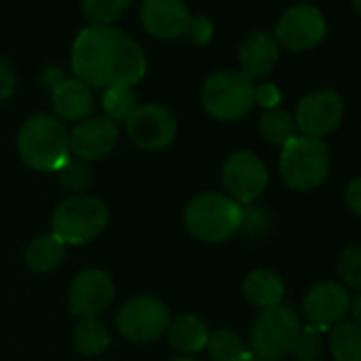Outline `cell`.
<instances>
[{
  "label": "cell",
  "instance_id": "34",
  "mask_svg": "<svg viewBox=\"0 0 361 361\" xmlns=\"http://www.w3.org/2000/svg\"><path fill=\"white\" fill-rule=\"evenodd\" d=\"M243 228L251 234H259L268 228V215L264 211H243Z\"/></svg>",
  "mask_w": 361,
  "mask_h": 361
},
{
  "label": "cell",
  "instance_id": "29",
  "mask_svg": "<svg viewBox=\"0 0 361 361\" xmlns=\"http://www.w3.org/2000/svg\"><path fill=\"white\" fill-rule=\"evenodd\" d=\"M291 355L295 361H323L325 357V340L321 336V329L306 325L300 329V336L291 348Z\"/></svg>",
  "mask_w": 361,
  "mask_h": 361
},
{
  "label": "cell",
  "instance_id": "33",
  "mask_svg": "<svg viewBox=\"0 0 361 361\" xmlns=\"http://www.w3.org/2000/svg\"><path fill=\"white\" fill-rule=\"evenodd\" d=\"M255 102H257L262 109H266V111L279 109V102H281V92H279V87L272 85V83H264V85L255 87Z\"/></svg>",
  "mask_w": 361,
  "mask_h": 361
},
{
  "label": "cell",
  "instance_id": "30",
  "mask_svg": "<svg viewBox=\"0 0 361 361\" xmlns=\"http://www.w3.org/2000/svg\"><path fill=\"white\" fill-rule=\"evenodd\" d=\"M336 270L342 279V285L348 289L361 291V245H348L338 255Z\"/></svg>",
  "mask_w": 361,
  "mask_h": 361
},
{
  "label": "cell",
  "instance_id": "1",
  "mask_svg": "<svg viewBox=\"0 0 361 361\" xmlns=\"http://www.w3.org/2000/svg\"><path fill=\"white\" fill-rule=\"evenodd\" d=\"M71 66L75 79L87 87L106 92L136 85L147 73V56L123 30L113 26H87L73 43Z\"/></svg>",
  "mask_w": 361,
  "mask_h": 361
},
{
  "label": "cell",
  "instance_id": "7",
  "mask_svg": "<svg viewBox=\"0 0 361 361\" xmlns=\"http://www.w3.org/2000/svg\"><path fill=\"white\" fill-rule=\"evenodd\" d=\"M302 323L293 308L272 306L257 314L251 327V350L257 359L281 361L291 355V348L300 336Z\"/></svg>",
  "mask_w": 361,
  "mask_h": 361
},
{
  "label": "cell",
  "instance_id": "25",
  "mask_svg": "<svg viewBox=\"0 0 361 361\" xmlns=\"http://www.w3.org/2000/svg\"><path fill=\"white\" fill-rule=\"evenodd\" d=\"M259 132L262 136L272 142V145H281L285 147L293 136H298V128H295V119L291 117V113H287L285 109H270L259 117Z\"/></svg>",
  "mask_w": 361,
  "mask_h": 361
},
{
  "label": "cell",
  "instance_id": "37",
  "mask_svg": "<svg viewBox=\"0 0 361 361\" xmlns=\"http://www.w3.org/2000/svg\"><path fill=\"white\" fill-rule=\"evenodd\" d=\"M348 312H353L355 323H359V325H361V291L350 300V310H348Z\"/></svg>",
  "mask_w": 361,
  "mask_h": 361
},
{
  "label": "cell",
  "instance_id": "4",
  "mask_svg": "<svg viewBox=\"0 0 361 361\" xmlns=\"http://www.w3.org/2000/svg\"><path fill=\"white\" fill-rule=\"evenodd\" d=\"M329 149L323 140L310 136H293L281 153V176L295 192L317 190L329 174Z\"/></svg>",
  "mask_w": 361,
  "mask_h": 361
},
{
  "label": "cell",
  "instance_id": "9",
  "mask_svg": "<svg viewBox=\"0 0 361 361\" xmlns=\"http://www.w3.org/2000/svg\"><path fill=\"white\" fill-rule=\"evenodd\" d=\"M221 180L234 202L253 204L268 185V170L255 153L236 151L226 159L221 168Z\"/></svg>",
  "mask_w": 361,
  "mask_h": 361
},
{
  "label": "cell",
  "instance_id": "32",
  "mask_svg": "<svg viewBox=\"0 0 361 361\" xmlns=\"http://www.w3.org/2000/svg\"><path fill=\"white\" fill-rule=\"evenodd\" d=\"M18 90V75L13 71V66L0 58V100H9Z\"/></svg>",
  "mask_w": 361,
  "mask_h": 361
},
{
  "label": "cell",
  "instance_id": "36",
  "mask_svg": "<svg viewBox=\"0 0 361 361\" xmlns=\"http://www.w3.org/2000/svg\"><path fill=\"white\" fill-rule=\"evenodd\" d=\"M64 79H66V77H64V73H62L60 68H47L45 75H43V83H45L49 90L58 87Z\"/></svg>",
  "mask_w": 361,
  "mask_h": 361
},
{
  "label": "cell",
  "instance_id": "21",
  "mask_svg": "<svg viewBox=\"0 0 361 361\" xmlns=\"http://www.w3.org/2000/svg\"><path fill=\"white\" fill-rule=\"evenodd\" d=\"M64 255H66V245L51 232V234L37 236L28 245L26 264L30 266V270L47 274L64 262Z\"/></svg>",
  "mask_w": 361,
  "mask_h": 361
},
{
  "label": "cell",
  "instance_id": "27",
  "mask_svg": "<svg viewBox=\"0 0 361 361\" xmlns=\"http://www.w3.org/2000/svg\"><path fill=\"white\" fill-rule=\"evenodd\" d=\"M136 96L132 92V87H113L106 90L102 96V109H104V117L117 121H126L132 111L136 109Z\"/></svg>",
  "mask_w": 361,
  "mask_h": 361
},
{
  "label": "cell",
  "instance_id": "5",
  "mask_svg": "<svg viewBox=\"0 0 361 361\" xmlns=\"http://www.w3.org/2000/svg\"><path fill=\"white\" fill-rule=\"evenodd\" d=\"M109 226V207L90 194H73L58 204L51 217V232L64 245H85L98 238Z\"/></svg>",
  "mask_w": 361,
  "mask_h": 361
},
{
  "label": "cell",
  "instance_id": "16",
  "mask_svg": "<svg viewBox=\"0 0 361 361\" xmlns=\"http://www.w3.org/2000/svg\"><path fill=\"white\" fill-rule=\"evenodd\" d=\"M192 13L183 0H142L140 22L145 30L164 41L178 39L188 32Z\"/></svg>",
  "mask_w": 361,
  "mask_h": 361
},
{
  "label": "cell",
  "instance_id": "3",
  "mask_svg": "<svg viewBox=\"0 0 361 361\" xmlns=\"http://www.w3.org/2000/svg\"><path fill=\"white\" fill-rule=\"evenodd\" d=\"M243 207L224 194L196 196L183 215L188 232L207 245L230 240L243 228Z\"/></svg>",
  "mask_w": 361,
  "mask_h": 361
},
{
  "label": "cell",
  "instance_id": "15",
  "mask_svg": "<svg viewBox=\"0 0 361 361\" xmlns=\"http://www.w3.org/2000/svg\"><path fill=\"white\" fill-rule=\"evenodd\" d=\"M119 138V126L109 117H87L71 132V151L83 161L106 157Z\"/></svg>",
  "mask_w": 361,
  "mask_h": 361
},
{
  "label": "cell",
  "instance_id": "20",
  "mask_svg": "<svg viewBox=\"0 0 361 361\" xmlns=\"http://www.w3.org/2000/svg\"><path fill=\"white\" fill-rule=\"evenodd\" d=\"M168 340L176 350L192 355L207 348L209 327L196 314H178L168 325Z\"/></svg>",
  "mask_w": 361,
  "mask_h": 361
},
{
  "label": "cell",
  "instance_id": "26",
  "mask_svg": "<svg viewBox=\"0 0 361 361\" xmlns=\"http://www.w3.org/2000/svg\"><path fill=\"white\" fill-rule=\"evenodd\" d=\"M132 5V0H81L85 20L92 26H111Z\"/></svg>",
  "mask_w": 361,
  "mask_h": 361
},
{
  "label": "cell",
  "instance_id": "19",
  "mask_svg": "<svg viewBox=\"0 0 361 361\" xmlns=\"http://www.w3.org/2000/svg\"><path fill=\"white\" fill-rule=\"evenodd\" d=\"M243 293L249 300V304L266 310V308L279 306L283 302L285 283L274 270L257 268V270H251L247 274V279L243 281Z\"/></svg>",
  "mask_w": 361,
  "mask_h": 361
},
{
  "label": "cell",
  "instance_id": "13",
  "mask_svg": "<svg viewBox=\"0 0 361 361\" xmlns=\"http://www.w3.org/2000/svg\"><path fill=\"white\" fill-rule=\"evenodd\" d=\"M115 298L113 279L98 268L81 270L68 289V308L79 319H94L104 312Z\"/></svg>",
  "mask_w": 361,
  "mask_h": 361
},
{
  "label": "cell",
  "instance_id": "38",
  "mask_svg": "<svg viewBox=\"0 0 361 361\" xmlns=\"http://www.w3.org/2000/svg\"><path fill=\"white\" fill-rule=\"evenodd\" d=\"M172 361H198V359H194V357L185 355V357H176V359H172Z\"/></svg>",
  "mask_w": 361,
  "mask_h": 361
},
{
  "label": "cell",
  "instance_id": "17",
  "mask_svg": "<svg viewBox=\"0 0 361 361\" xmlns=\"http://www.w3.org/2000/svg\"><path fill=\"white\" fill-rule=\"evenodd\" d=\"M279 62V43L276 39L266 30H253L249 32L240 47H238V64L240 73L253 79H266L272 75L274 66Z\"/></svg>",
  "mask_w": 361,
  "mask_h": 361
},
{
  "label": "cell",
  "instance_id": "12",
  "mask_svg": "<svg viewBox=\"0 0 361 361\" xmlns=\"http://www.w3.org/2000/svg\"><path fill=\"white\" fill-rule=\"evenodd\" d=\"M344 115V102L334 90H317L306 94L295 109V128L302 136L323 138L331 134Z\"/></svg>",
  "mask_w": 361,
  "mask_h": 361
},
{
  "label": "cell",
  "instance_id": "40",
  "mask_svg": "<svg viewBox=\"0 0 361 361\" xmlns=\"http://www.w3.org/2000/svg\"><path fill=\"white\" fill-rule=\"evenodd\" d=\"M247 361H264V359H257V357H249Z\"/></svg>",
  "mask_w": 361,
  "mask_h": 361
},
{
  "label": "cell",
  "instance_id": "24",
  "mask_svg": "<svg viewBox=\"0 0 361 361\" xmlns=\"http://www.w3.org/2000/svg\"><path fill=\"white\" fill-rule=\"evenodd\" d=\"M207 348L213 361H247L249 357H253L243 338L232 329H217L209 334Z\"/></svg>",
  "mask_w": 361,
  "mask_h": 361
},
{
  "label": "cell",
  "instance_id": "31",
  "mask_svg": "<svg viewBox=\"0 0 361 361\" xmlns=\"http://www.w3.org/2000/svg\"><path fill=\"white\" fill-rule=\"evenodd\" d=\"M213 32H215L213 22H211L207 16H196V18L190 20V26H188V32H185V35L190 37V41H192L194 45L204 47V45L211 43Z\"/></svg>",
  "mask_w": 361,
  "mask_h": 361
},
{
  "label": "cell",
  "instance_id": "2",
  "mask_svg": "<svg viewBox=\"0 0 361 361\" xmlns=\"http://www.w3.org/2000/svg\"><path fill=\"white\" fill-rule=\"evenodd\" d=\"M18 151L32 170L58 172L71 157V132L56 115H32L20 128Z\"/></svg>",
  "mask_w": 361,
  "mask_h": 361
},
{
  "label": "cell",
  "instance_id": "28",
  "mask_svg": "<svg viewBox=\"0 0 361 361\" xmlns=\"http://www.w3.org/2000/svg\"><path fill=\"white\" fill-rule=\"evenodd\" d=\"M58 174H60L62 185L75 194H85V190H90L94 183L90 164L79 157H68L64 161V166L58 170Z\"/></svg>",
  "mask_w": 361,
  "mask_h": 361
},
{
  "label": "cell",
  "instance_id": "10",
  "mask_svg": "<svg viewBox=\"0 0 361 361\" xmlns=\"http://www.w3.org/2000/svg\"><path fill=\"white\" fill-rule=\"evenodd\" d=\"M327 24L319 7L295 5L289 7L274 26V39L279 45L291 51H308L317 47L325 37Z\"/></svg>",
  "mask_w": 361,
  "mask_h": 361
},
{
  "label": "cell",
  "instance_id": "35",
  "mask_svg": "<svg viewBox=\"0 0 361 361\" xmlns=\"http://www.w3.org/2000/svg\"><path fill=\"white\" fill-rule=\"evenodd\" d=\"M344 200H346V207L357 215L361 217V176L353 178L348 188H346V194H344Z\"/></svg>",
  "mask_w": 361,
  "mask_h": 361
},
{
  "label": "cell",
  "instance_id": "22",
  "mask_svg": "<svg viewBox=\"0 0 361 361\" xmlns=\"http://www.w3.org/2000/svg\"><path fill=\"white\" fill-rule=\"evenodd\" d=\"M327 348L334 361H361V325L355 321H342L334 325Z\"/></svg>",
  "mask_w": 361,
  "mask_h": 361
},
{
  "label": "cell",
  "instance_id": "18",
  "mask_svg": "<svg viewBox=\"0 0 361 361\" xmlns=\"http://www.w3.org/2000/svg\"><path fill=\"white\" fill-rule=\"evenodd\" d=\"M51 106H54L58 119L83 121L94 111L92 87H87L79 79H68L66 77L58 87L51 90Z\"/></svg>",
  "mask_w": 361,
  "mask_h": 361
},
{
  "label": "cell",
  "instance_id": "11",
  "mask_svg": "<svg viewBox=\"0 0 361 361\" xmlns=\"http://www.w3.org/2000/svg\"><path fill=\"white\" fill-rule=\"evenodd\" d=\"M126 132L136 147L159 151L176 138V117L161 104H140L126 119Z\"/></svg>",
  "mask_w": 361,
  "mask_h": 361
},
{
  "label": "cell",
  "instance_id": "39",
  "mask_svg": "<svg viewBox=\"0 0 361 361\" xmlns=\"http://www.w3.org/2000/svg\"><path fill=\"white\" fill-rule=\"evenodd\" d=\"M353 7H355V11L361 16V0H353Z\"/></svg>",
  "mask_w": 361,
  "mask_h": 361
},
{
  "label": "cell",
  "instance_id": "23",
  "mask_svg": "<svg viewBox=\"0 0 361 361\" xmlns=\"http://www.w3.org/2000/svg\"><path fill=\"white\" fill-rule=\"evenodd\" d=\"M111 344V336L106 325L94 317V319H81L75 327V348L83 357H96L104 353Z\"/></svg>",
  "mask_w": 361,
  "mask_h": 361
},
{
  "label": "cell",
  "instance_id": "8",
  "mask_svg": "<svg viewBox=\"0 0 361 361\" xmlns=\"http://www.w3.org/2000/svg\"><path fill=\"white\" fill-rule=\"evenodd\" d=\"M170 325L168 306L153 295L128 300L117 312V329L130 342H153Z\"/></svg>",
  "mask_w": 361,
  "mask_h": 361
},
{
  "label": "cell",
  "instance_id": "6",
  "mask_svg": "<svg viewBox=\"0 0 361 361\" xmlns=\"http://www.w3.org/2000/svg\"><path fill=\"white\" fill-rule=\"evenodd\" d=\"M200 102L211 117L238 121L255 104V83L240 71H217L204 81Z\"/></svg>",
  "mask_w": 361,
  "mask_h": 361
},
{
  "label": "cell",
  "instance_id": "14",
  "mask_svg": "<svg viewBox=\"0 0 361 361\" xmlns=\"http://www.w3.org/2000/svg\"><path fill=\"white\" fill-rule=\"evenodd\" d=\"M350 310V293L342 283L323 281L312 285L302 302V312L308 323L317 329L338 325Z\"/></svg>",
  "mask_w": 361,
  "mask_h": 361
}]
</instances>
